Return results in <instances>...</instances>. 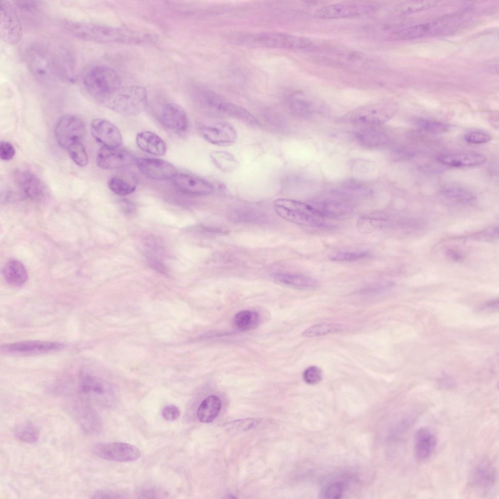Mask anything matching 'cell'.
<instances>
[{
  "instance_id": "cell-26",
  "label": "cell",
  "mask_w": 499,
  "mask_h": 499,
  "mask_svg": "<svg viewBox=\"0 0 499 499\" xmlns=\"http://www.w3.org/2000/svg\"><path fill=\"white\" fill-rule=\"evenodd\" d=\"M437 160L445 165L465 167L481 165L486 162V157L478 154H451L440 155Z\"/></svg>"
},
{
  "instance_id": "cell-43",
  "label": "cell",
  "mask_w": 499,
  "mask_h": 499,
  "mask_svg": "<svg viewBox=\"0 0 499 499\" xmlns=\"http://www.w3.org/2000/svg\"><path fill=\"white\" fill-rule=\"evenodd\" d=\"M344 486L343 483L337 481L329 483L324 487L320 496L322 499H339L343 495Z\"/></svg>"
},
{
  "instance_id": "cell-49",
  "label": "cell",
  "mask_w": 499,
  "mask_h": 499,
  "mask_svg": "<svg viewBox=\"0 0 499 499\" xmlns=\"http://www.w3.org/2000/svg\"><path fill=\"white\" fill-rule=\"evenodd\" d=\"M18 8L24 12H30L37 8L38 3L34 0H18L16 1Z\"/></svg>"
},
{
  "instance_id": "cell-46",
  "label": "cell",
  "mask_w": 499,
  "mask_h": 499,
  "mask_svg": "<svg viewBox=\"0 0 499 499\" xmlns=\"http://www.w3.org/2000/svg\"><path fill=\"white\" fill-rule=\"evenodd\" d=\"M491 136L482 131H473L467 133L464 135L465 140L470 143L482 144L489 142Z\"/></svg>"
},
{
  "instance_id": "cell-38",
  "label": "cell",
  "mask_w": 499,
  "mask_h": 499,
  "mask_svg": "<svg viewBox=\"0 0 499 499\" xmlns=\"http://www.w3.org/2000/svg\"><path fill=\"white\" fill-rule=\"evenodd\" d=\"M412 122L423 130L435 133L447 132L451 127L445 123L422 118H414Z\"/></svg>"
},
{
  "instance_id": "cell-16",
  "label": "cell",
  "mask_w": 499,
  "mask_h": 499,
  "mask_svg": "<svg viewBox=\"0 0 499 499\" xmlns=\"http://www.w3.org/2000/svg\"><path fill=\"white\" fill-rule=\"evenodd\" d=\"M17 186L30 199L42 201L47 194L45 186L34 173L26 170H17L13 175Z\"/></svg>"
},
{
  "instance_id": "cell-3",
  "label": "cell",
  "mask_w": 499,
  "mask_h": 499,
  "mask_svg": "<svg viewBox=\"0 0 499 499\" xmlns=\"http://www.w3.org/2000/svg\"><path fill=\"white\" fill-rule=\"evenodd\" d=\"M226 37L234 44L252 47L301 49L312 44L307 38L278 32H234Z\"/></svg>"
},
{
  "instance_id": "cell-10",
  "label": "cell",
  "mask_w": 499,
  "mask_h": 499,
  "mask_svg": "<svg viewBox=\"0 0 499 499\" xmlns=\"http://www.w3.org/2000/svg\"><path fill=\"white\" fill-rule=\"evenodd\" d=\"M21 23L15 6L8 0L0 2V36L4 42L15 44L22 37Z\"/></svg>"
},
{
  "instance_id": "cell-40",
  "label": "cell",
  "mask_w": 499,
  "mask_h": 499,
  "mask_svg": "<svg viewBox=\"0 0 499 499\" xmlns=\"http://www.w3.org/2000/svg\"><path fill=\"white\" fill-rule=\"evenodd\" d=\"M68 152L70 158L77 165L84 167L88 164V156L84 147L80 142L69 147Z\"/></svg>"
},
{
  "instance_id": "cell-29",
  "label": "cell",
  "mask_w": 499,
  "mask_h": 499,
  "mask_svg": "<svg viewBox=\"0 0 499 499\" xmlns=\"http://www.w3.org/2000/svg\"><path fill=\"white\" fill-rule=\"evenodd\" d=\"M4 277L10 285L20 287L26 282L28 275L24 265L19 261L11 260L3 269Z\"/></svg>"
},
{
  "instance_id": "cell-1",
  "label": "cell",
  "mask_w": 499,
  "mask_h": 499,
  "mask_svg": "<svg viewBox=\"0 0 499 499\" xmlns=\"http://www.w3.org/2000/svg\"><path fill=\"white\" fill-rule=\"evenodd\" d=\"M24 57L29 71L41 81L50 82L72 77V60L63 50L36 44L26 49Z\"/></svg>"
},
{
  "instance_id": "cell-9",
  "label": "cell",
  "mask_w": 499,
  "mask_h": 499,
  "mask_svg": "<svg viewBox=\"0 0 499 499\" xmlns=\"http://www.w3.org/2000/svg\"><path fill=\"white\" fill-rule=\"evenodd\" d=\"M85 133L84 122L81 118L74 115L62 116L55 129V135L58 144L66 149L80 142Z\"/></svg>"
},
{
  "instance_id": "cell-48",
  "label": "cell",
  "mask_w": 499,
  "mask_h": 499,
  "mask_svg": "<svg viewBox=\"0 0 499 499\" xmlns=\"http://www.w3.org/2000/svg\"><path fill=\"white\" fill-rule=\"evenodd\" d=\"M15 154V148L10 142L6 141H1L0 146V156L2 160H10L13 158Z\"/></svg>"
},
{
  "instance_id": "cell-18",
  "label": "cell",
  "mask_w": 499,
  "mask_h": 499,
  "mask_svg": "<svg viewBox=\"0 0 499 499\" xmlns=\"http://www.w3.org/2000/svg\"><path fill=\"white\" fill-rule=\"evenodd\" d=\"M93 137L103 146L119 147L122 143L121 133L114 124L100 118L94 119L91 124Z\"/></svg>"
},
{
  "instance_id": "cell-30",
  "label": "cell",
  "mask_w": 499,
  "mask_h": 499,
  "mask_svg": "<svg viewBox=\"0 0 499 499\" xmlns=\"http://www.w3.org/2000/svg\"><path fill=\"white\" fill-rule=\"evenodd\" d=\"M221 403L218 397L211 395L204 399L199 406L197 417L203 423L213 421L218 416L221 409Z\"/></svg>"
},
{
  "instance_id": "cell-47",
  "label": "cell",
  "mask_w": 499,
  "mask_h": 499,
  "mask_svg": "<svg viewBox=\"0 0 499 499\" xmlns=\"http://www.w3.org/2000/svg\"><path fill=\"white\" fill-rule=\"evenodd\" d=\"M162 415L163 418L167 421H174L178 419L180 415V411L175 405L166 406L163 409Z\"/></svg>"
},
{
  "instance_id": "cell-14",
  "label": "cell",
  "mask_w": 499,
  "mask_h": 499,
  "mask_svg": "<svg viewBox=\"0 0 499 499\" xmlns=\"http://www.w3.org/2000/svg\"><path fill=\"white\" fill-rule=\"evenodd\" d=\"M64 346V344L58 342L24 341L4 345L1 346V349L9 354L31 355L55 352Z\"/></svg>"
},
{
  "instance_id": "cell-20",
  "label": "cell",
  "mask_w": 499,
  "mask_h": 499,
  "mask_svg": "<svg viewBox=\"0 0 499 499\" xmlns=\"http://www.w3.org/2000/svg\"><path fill=\"white\" fill-rule=\"evenodd\" d=\"M159 119L162 125L173 133L184 132L188 127L185 111L179 105L169 103L163 107Z\"/></svg>"
},
{
  "instance_id": "cell-8",
  "label": "cell",
  "mask_w": 499,
  "mask_h": 499,
  "mask_svg": "<svg viewBox=\"0 0 499 499\" xmlns=\"http://www.w3.org/2000/svg\"><path fill=\"white\" fill-rule=\"evenodd\" d=\"M397 110V105L389 101H379L363 105L346 115L354 124L365 127L381 125L390 119Z\"/></svg>"
},
{
  "instance_id": "cell-2",
  "label": "cell",
  "mask_w": 499,
  "mask_h": 499,
  "mask_svg": "<svg viewBox=\"0 0 499 499\" xmlns=\"http://www.w3.org/2000/svg\"><path fill=\"white\" fill-rule=\"evenodd\" d=\"M64 392L77 400L93 405L105 406L112 400V391L109 384L95 374L92 369L77 371L64 384Z\"/></svg>"
},
{
  "instance_id": "cell-25",
  "label": "cell",
  "mask_w": 499,
  "mask_h": 499,
  "mask_svg": "<svg viewBox=\"0 0 499 499\" xmlns=\"http://www.w3.org/2000/svg\"><path fill=\"white\" fill-rule=\"evenodd\" d=\"M138 147L142 151L156 156H162L167 151L163 139L156 134L148 131L138 133L135 137Z\"/></svg>"
},
{
  "instance_id": "cell-42",
  "label": "cell",
  "mask_w": 499,
  "mask_h": 499,
  "mask_svg": "<svg viewBox=\"0 0 499 499\" xmlns=\"http://www.w3.org/2000/svg\"><path fill=\"white\" fill-rule=\"evenodd\" d=\"M436 1H410L405 2L400 7V11L403 13H414L433 7Z\"/></svg>"
},
{
  "instance_id": "cell-28",
  "label": "cell",
  "mask_w": 499,
  "mask_h": 499,
  "mask_svg": "<svg viewBox=\"0 0 499 499\" xmlns=\"http://www.w3.org/2000/svg\"><path fill=\"white\" fill-rule=\"evenodd\" d=\"M138 184V179L130 173H122L111 178L108 182V187L111 191L118 195H126L133 192Z\"/></svg>"
},
{
  "instance_id": "cell-7",
  "label": "cell",
  "mask_w": 499,
  "mask_h": 499,
  "mask_svg": "<svg viewBox=\"0 0 499 499\" xmlns=\"http://www.w3.org/2000/svg\"><path fill=\"white\" fill-rule=\"evenodd\" d=\"M273 204L277 213L288 221L307 227L323 225L324 215L318 209L308 204L286 198L277 199Z\"/></svg>"
},
{
  "instance_id": "cell-4",
  "label": "cell",
  "mask_w": 499,
  "mask_h": 499,
  "mask_svg": "<svg viewBox=\"0 0 499 499\" xmlns=\"http://www.w3.org/2000/svg\"><path fill=\"white\" fill-rule=\"evenodd\" d=\"M65 28L75 38L87 41L127 44L130 38L127 29L91 22L69 21Z\"/></svg>"
},
{
  "instance_id": "cell-5",
  "label": "cell",
  "mask_w": 499,
  "mask_h": 499,
  "mask_svg": "<svg viewBox=\"0 0 499 499\" xmlns=\"http://www.w3.org/2000/svg\"><path fill=\"white\" fill-rule=\"evenodd\" d=\"M82 81L87 92L99 104L121 86L118 74L112 68L103 65L88 68L83 75Z\"/></svg>"
},
{
  "instance_id": "cell-35",
  "label": "cell",
  "mask_w": 499,
  "mask_h": 499,
  "mask_svg": "<svg viewBox=\"0 0 499 499\" xmlns=\"http://www.w3.org/2000/svg\"><path fill=\"white\" fill-rule=\"evenodd\" d=\"M259 319V315L256 312L245 310L236 314L233 318V324L238 330L245 331L256 327Z\"/></svg>"
},
{
  "instance_id": "cell-24",
  "label": "cell",
  "mask_w": 499,
  "mask_h": 499,
  "mask_svg": "<svg viewBox=\"0 0 499 499\" xmlns=\"http://www.w3.org/2000/svg\"><path fill=\"white\" fill-rule=\"evenodd\" d=\"M437 440L432 431L427 427L419 429L415 435L414 452L419 460L428 459L434 451Z\"/></svg>"
},
{
  "instance_id": "cell-21",
  "label": "cell",
  "mask_w": 499,
  "mask_h": 499,
  "mask_svg": "<svg viewBox=\"0 0 499 499\" xmlns=\"http://www.w3.org/2000/svg\"><path fill=\"white\" fill-rule=\"evenodd\" d=\"M73 409L79 425L87 434L97 433L101 428L99 417L93 405L74 400Z\"/></svg>"
},
{
  "instance_id": "cell-33",
  "label": "cell",
  "mask_w": 499,
  "mask_h": 499,
  "mask_svg": "<svg viewBox=\"0 0 499 499\" xmlns=\"http://www.w3.org/2000/svg\"><path fill=\"white\" fill-rule=\"evenodd\" d=\"M211 161L215 167L223 173H230L236 170L239 162L231 153L223 151H215L210 154Z\"/></svg>"
},
{
  "instance_id": "cell-12",
  "label": "cell",
  "mask_w": 499,
  "mask_h": 499,
  "mask_svg": "<svg viewBox=\"0 0 499 499\" xmlns=\"http://www.w3.org/2000/svg\"><path fill=\"white\" fill-rule=\"evenodd\" d=\"M205 102L211 107L250 125H256L257 120L246 109L234 104L220 95L211 91L203 94Z\"/></svg>"
},
{
  "instance_id": "cell-22",
  "label": "cell",
  "mask_w": 499,
  "mask_h": 499,
  "mask_svg": "<svg viewBox=\"0 0 499 499\" xmlns=\"http://www.w3.org/2000/svg\"><path fill=\"white\" fill-rule=\"evenodd\" d=\"M172 181L178 189L189 194L206 195L214 190L213 185L210 182L187 174L177 173Z\"/></svg>"
},
{
  "instance_id": "cell-15",
  "label": "cell",
  "mask_w": 499,
  "mask_h": 499,
  "mask_svg": "<svg viewBox=\"0 0 499 499\" xmlns=\"http://www.w3.org/2000/svg\"><path fill=\"white\" fill-rule=\"evenodd\" d=\"M135 162L146 176L156 180H166L177 174L175 167L169 162L158 158H139Z\"/></svg>"
},
{
  "instance_id": "cell-44",
  "label": "cell",
  "mask_w": 499,
  "mask_h": 499,
  "mask_svg": "<svg viewBox=\"0 0 499 499\" xmlns=\"http://www.w3.org/2000/svg\"><path fill=\"white\" fill-rule=\"evenodd\" d=\"M303 378L308 384H316L322 379V370L318 366L311 365L307 368L303 373Z\"/></svg>"
},
{
  "instance_id": "cell-39",
  "label": "cell",
  "mask_w": 499,
  "mask_h": 499,
  "mask_svg": "<svg viewBox=\"0 0 499 499\" xmlns=\"http://www.w3.org/2000/svg\"><path fill=\"white\" fill-rule=\"evenodd\" d=\"M290 109L295 114L303 117H308L313 112L312 104L301 97H292L289 100Z\"/></svg>"
},
{
  "instance_id": "cell-27",
  "label": "cell",
  "mask_w": 499,
  "mask_h": 499,
  "mask_svg": "<svg viewBox=\"0 0 499 499\" xmlns=\"http://www.w3.org/2000/svg\"><path fill=\"white\" fill-rule=\"evenodd\" d=\"M358 142L362 146L369 149H380L388 145L390 142L388 135L384 133L367 127L358 131L355 134Z\"/></svg>"
},
{
  "instance_id": "cell-50",
  "label": "cell",
  "mask_w": 499,
  "mask_h": 499,
  "mask_svg": "<svg viewBox=\"0 0 499 499\" xmlns=\"http://www.w3.org/2000/svg\"><path fill=\"white\" fill-rule=\"evenodd\" d=\"M447 254L449 257L455 260H458L461 257L459 253L454 250H448Z\"/></svg>"
},
{
  "instance_id": "cell-13",
  "label": "cell",
  "mask_w": 499,
  "mask_h": 499,
  "mask_svg": "<svg viewBox=\"0 0 499 499\" xmlns=\"http://www.w3.org/2000/svg\"><path fill=\"white\" fill-rule=\"evenodd\" d=\"M135 161L130 152L119 147L103 146L96 155V164L104 170L122 169L132 165Z\"/></svg>"
},
{
  "instance_id": "cell-19",
  "label": "cell",
  "mask_w": 499,
  "mask_h": 499,
  "mask_svg": "<svg viewBox=\"0 0 499 499\" xmlns=\"http://www.w3.org/2000/svg\"><path fill=\"white\" fill-rule=\"evenodd\" d=\"M450 28L446 23L441 22L422 23L396 31L390 35V38L405 40L432 36L447 32Z\"/></svg>"
},
{
  "instance_id": "cell-37",
  "label": "cell",
  "mask_w": 499,
  "mask_h": 499,
  "mask_svg": "<svg viewBox=\"0 0 499 499\" xmlns=\"http://www.w3.org/2000/svg\"><path fill=\"white\" fill-rule=\"evenodd\" d=\"M448 198L460 202L467 203L475 199V195L469 191L458 186H448L443 190Z\"/></svg>"
},
{
  "instance_id": "cell-31",
  "label": "cell",
  "mask_w": 499,
  "mask_h": 499,
  "mask_svg": "<svg viewBox=\"0 0 499 499\" xmlns=\"http://www.w3.org/2000/svg\"><path fill=\"white\" fill-rule=\"evenodd\" d=\"M495 473L490 463L483 462L479 464L474 469L472 480L475 486L481 489L490 487L495 482Z\"/></svg>"
},
{
  "instance_id": "cell-32",
  "label": "cell",
  "mask_w": 499,
  "mask_h": 499,
  "mask_svg": "<svg viewBox=\"0 0 499 499\" xmlns=\"http://www.w3.org/2000/svg\"><path fill=\"white\" fill-rule=\"evenodd\" d=\"M273 278L280 283L303 288H314L318 285L315 279L295 273H275Z\"/></svg>"
},
{
  "instance_id": "cell-17",
  "label": "cell",
  "mask_w": 499,
  "mask_h": 499,
  "mask_svg": "<svg viewBox=\"0 0 499 499\" xmlns=\"http://www.w3.org/2000/svg\"><path fill=\"white\" fill-rule=\"evenodd\" d=\"M203 138L209 143L220 146H228L235 143L237 132L229 123L220 121L205 126L201 129Z\"/></svg>"
},
{
  "instance_id": "cell-45",
  "label": "cell",
  "mask_w": 499,
  "mask_h": 499,
  "mask_svg": "<svg viewBox=\"0 0 499 499\" xmlns=\"http://www.w3.org/2000/svg\"><path fill=\"white\" fill-rule=\"evenodd\" d=\"M369 253L366 251H354L342 252L331 257V260L334 261H352L367 257Z\"/></svg>"
},
{
  "instance_id": "cell-41",
  "label": "cell",
  "mask_w": 499,
  "mask_h": 499,
  "mask_svg": "<svg viewBox=\"0 0 499 499\" xmlns=\"http://www.w3.org/2000/svg\"><path fill=\"white\" fill-rule=\"evenodd\" d=\"M259 419L247 418L232 421L227 425V428L232 432H244L255 427L260 423Z\"/></svg>"
},
{
  "instance_id": "cell-11",
  "label": "cell",
  "mask_w": 499,
  "mask_h": 499,
  "mask_svg": "<svg viewBox=\"0 0 499 499\" xmlns=\"http://www.w3.org/2000/svg\"><path fill=\"white\" fill-rule=\"evenodd\" d=\"M93 451L102 459L122 462L135 461L141 456L137 447L121 442H99L94 445Z\"/></svg>"
},
{
  "instance_id": "cell-36",
  "label": "cell",
  "mask_w": 499,
  "mask_h": 499,
  "mask_svg": "<svg viewBox=\"0 0 499 499\" xmlns=\"http://www.w3.org/2000/svg\"><path fill=\"white\" fill-rule=\"evenodd\" d=\"M14 436L19 441L27 443L36 442L39 437L38 429L32 424L21 423L17 425L14 431Z\"/></svg>"
},
{
  "instance_id": "cell-23",
  "label": "cell",
  "mask_w": 499,
  "mask_h": 499,
  "mask_svg": "<svg viewBox=\"0 0 499 499\" xmlns=\"http://www.w3.org/2000/svg\"><path fill=\"white\" fill-rule=\"evenodd\" d=\"M362 12L358 5L340 3L321 7L314 11V16L320 19H335L357 16Z\"/></svg>"
},
{
  "instance_id": "cell-6",
  "label": "cell",
  "mask_w": 499,
  "mask_h": 499,
  "mask_svg": "<svg viewBox=\"0 0 499 499\" xmlns=\"http://www.w3.org/2000/svg\"><path fill=\"white\" fill-rule=\"evenodd\" d=\"M147 101V92L143 87L121 86L106 97L100 105L121 115L130 116L142 112L145 108Z\"/></svg>"
},
{
  "instance_id": "cell-34",
  "label": "cell",
  "mask_w": 499,
  "mask_h": 499,
  "mask_svg": "<svg viewBox=\"0 0 499 499\" xmlns=\"http://www.w3.org/2000/svg\"><path fill=\"white\" fill-rule=\"evenodd\" d=\"M347 329L346 326L339 324H321L312 326L306 329L302 336L305 337H315L335 333H340Z\"/></svg>"
}]
</instances>
